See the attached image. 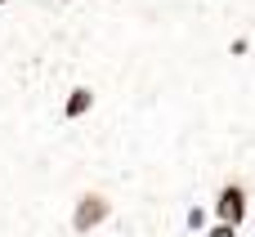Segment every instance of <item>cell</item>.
<instances>
[{"label": "cell", "mask_w": 255, "mask_h": 237, "mask_svg": "<svg viewBox=\"0 0 255 237\" xmlns=\"http://www.w3.org/2000/svg\"><path fill=\"white\" fill-rule=\"evenodd\" d=\"M108 215H112V202H108L103 193H81L76 206H72V233L76 237L94 233L99 224H108Z\"/></svg>", "instance_id": "cell-1"}, {"label": "cell", "mask_w": 255, "mask_h": 237, "mask_svg": "<svg viewBox=\"0 0 255 237\" xmlns=\"http://www.w3.org/2000/svg\"><path fill=\"white\" fill-rule=\"evenodd\" d=\"M206 237H238V229H233V224H220V220H215V224H211V233Z\"/></svg>", "instance_id": "cell-4"}, {"label": "cell", "mask_w": 255, "mask_h": 237, "mask_svg": "<svg viewBox=\"0 0 255 237\" xmlns=\"http://www.w3.org/2000/svg\"><path fill=\"white\" fill-rule=\"evenodd\" d=\"M90 108H94V90L76 85V90L67 94V103H63V117H67V121H76V117H85Z\"/></svg>", "instance_id": "cell-3"}, {"label": "cell", "mask_w": 255, "mask_h": 237, "mask_svg": "<svg viewBox=\"0 0 255 237\" xmlns=\"http://www.w3.org/2000/svg\"><path fill=\"white\" fill-rule=\"evenodd\" d=\"M0 4H4V0H0Z\"/></svg>", "instance_id": "cell-5"}, {"label": "cell", "mask_w": 255, "mask_h": 237, "mask_svg": "<svg viewBox=\"0 0 255 237\" xmlns=\"http://www.w3.org/2000/svg\"><path fill=\"white\" fill-rule=\"evenodd\" d=\"M247 211H251V206H247V188H242V184H224V188L215 193V220H220V224H233V229H238V224L247 220Z\"/></svg>", "instance_id": "cell-2"}]
</instances>
